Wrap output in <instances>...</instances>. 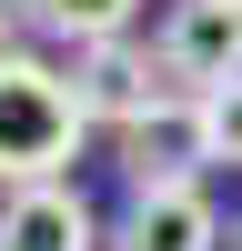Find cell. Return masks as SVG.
I'll use <instances>...</instances> for the list:
<instances>
[{
  "label": "cell",
  "mask_w": 242,
  "mask_h": 251,
  "mask_svg": "<svg viewBox=\"0 0 242 251\" xmlns=\"http://www.w3.org/2000/svg\"><path fill=\"white\" fill-rule=\"evenodd\" d=\"M81 141H91V111H81V91L51 71V60L10 50V60H0V191L71 181Z\"/></svg>",
  "instance_id": "obj_1"
},
{
  "label": "cell",
  "mask_w": 242,
  "mask_h": 251,
  "mask_svg": "<svg viewBox=\"0 0 242 251\" xmlns=\"http://www.w3.org/2000/svg\"><path fill=\"white\" fill-rule=\"evenodd\" d=\"M151 50H161V71H172L182 91H222V80H242V0H172Z\"/></svg>",
  "instance_id": "obj_2"
},
{
  "label": "cell",
  "mask_w": 242,
  "mask_h": 251,
  "mask_svg": "<svg viewBox=\"0 0 242 251\" xmlns=\"http://www.w3.org/2000/svg\"><path fill=\"white\" fill-rule=\"evenodd\" d=\"M111 141H121V181H131V191H182V181L212 161V131H202L192 91H172L161 111H141L131 131H111Z\"/></svg>",
  "instance_id": "obj_3"
},
{
  "label": "cell",
  "mask_w": 242,
  "mask_h": 251,
  "mask_svg": "<svg viewBox=\"0 0 242 251\" xmlns=\"http://www.w3.org/2000/svg\"><path fill=\"white\" fill-rule=\"evenodd\" d=\"M71 91H81V111H91V121L131 131L141 111L172 100V71H161V50H141V40H101V50L71 60Z\"/></svg>",
  "instance_id": "obj_4"
},
{
  "label": "cell",
  "mask_w": 242,
  "mask_h": 251,
  "mask_svg": "<svg viewBox=\"0 0 242 251\" xmlns=\"http://www.w3.org/2000/svg\"><path fill=\"white\" fill-rule=\"evenodd\" d=\"M101 211L81 201V181H40V191L0 201V251H101Z\"/></svg>",
  "instance_id": "obj_5"
},
{
  "label": "cell",
  "mask_w": 242,
  "mask_h": 251,
  "mask_svg": "<svg viewBox=\"0 0 242 251\" xmlns=\"http://www.w3.org/2000/svg\"><path fill=\"white\" fill-rule=\"evenodd\" d=\"M222 241V211L202 181H182V191H131V211H121L111 251H212Z\"/></svg>",
  "instance_id": "obj_6"
},
{
  "label": "cell",
  "mask_w": 242,
  "mask_h": 251,
  "mask_svg": "<svg viewBox=\"0 0 242 251\" xmlns=\"http://www.w3.org/2000/svg\"><path fill=\"white\" fill-rule=\"evenodd\" d=\"M30 20H40V30H60L71 50H101V40H131L141 0H30Z\"/></svg>",
  "instance_id": "obj_7"
},
{
  "label": "cell",
  "mask_w": 242,
  "mask_h": 251,
  "mask_svg": "<svg viewBox=\"0 0 242 251\" xmlns=\"http://www.w3.org/2000/svg\"><path fill=\"white\" fill-rule=\"evenodd\" d=\"M192 100H202V131H212V161H242V80L192 91Z\"/></svg>",
  "instance_id": "obj_8"
},
{
  "label": "cell",
  "mask_w": 242,
  "mask_h": 251,
  "mask_svg": "<svg viewBox=\"0 0 242 251\" xmlns=\"http://www.w3.org/2000/svg\"><path fill=\"white\" fill-rule=\"evenodd\" d=\"M232 251H242V231H232Z\"/></svg>",
  "instance_id": "obj_9"
}]
</instances>
